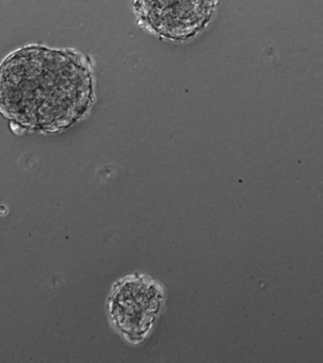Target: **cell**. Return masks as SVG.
I'll list each match as a JSON object with an SVG mask.
<instances>
[{
	"mask_svg": "<svg viewBox=\"0 0 323 363\" xmlns=\"http://www.w3.org/2000/svg\"><path fill=\"white\" fill-rule=\"evenodd\" d=\"M0 105L24 129L55 133L72 127L93 101L89 65L78 54L33 45L11 54L1 67Z\"/></svg>",
	"mask_w": 323,
	"mask_h": 363,
	"instance_id": "1",
	"label": "cell"
},
{
	"mask_svg": "<svg viewBox=\"0 0 323 363\" xmlns=\"http://www.w3.org/2000/svg\"><path fill=\"white\" fill-rule=\"evenodd\" d=\"M163 299V289L158 283L144 275H130L113 288L110 319L129 342H141L152 328Z\"/></svg>",
	"mask_w": 323,
	"mask_h": 363,
	"instance_id": "2",
	"label": "cell"
},
{
	"mask_svg": "<svg viewBox=\"0 0 323 363\" xmlns=\"http://www.w3.org/2000/svg\"><path fill=\"white\" fill-rule=\"evenodd\" d=\"M138 18L153 33L183 41L197 35L214 13V0H133Z\"/></svg>",
	"mask_w": 323,
	"mask_h": 363,
	"instance_id": "3",
	"label": "cell"
}]
</instances>
